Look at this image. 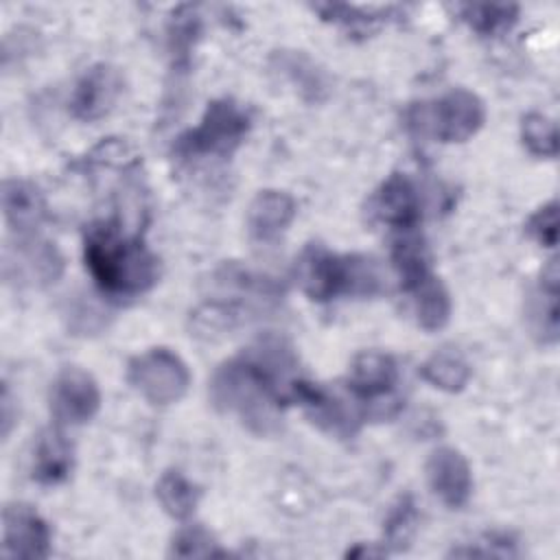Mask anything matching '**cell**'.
Segmentation results:
<instances>
[{
    "label": "cell",
    "mask_w": 560,
    "mask_h": 560,
    "mask_svg": "<svg viewBox=\"0 0 560 560\" xmlns=\"http://www.w3.org/2000/svg\"><path fill=\"white\" fill-rule=\"evenodd\" d=\"M521 140L527 147V151L538 158H556L558 155V127L545 114L532 112V114L523 116Z\"/></svg>",
    "instance_id": "obj_24"
},
{
    "label": "cell",
    "mask_w": 560,
    "mask_h": 560,
    "mask_svg": "<svg viewBox=\"0 0 560 560\" xmlns=\"http://www.w3.org/2000/svg\"><path fill=\"white\" fill-rule=\"evenodd\" d=\"M483 122V101L464 88H455L431 101L413 103L407 109L409 129L438 142H464L472 138Z\"/></svg>",
    "instance_id": "obj_4"
},
{
    "label": "cell",
    "mask_w": 560,
    "mask_h": 560,
    "mask_svg": "<svg viewBox=\"0 0 560 560\" xmlns=\"http://www.w3.org/2000/svg\"><path fill=\"white\" fill-rule=\"evenodd\" d=\"M527 234L542 247L558 245V201L551 199L549 203L540 206L525 223Z\"/></svg>",
    "instance_id": "obj_28"
},
{
    "label": "cell",
    "mask_w": 560,
    "mask_h": 560,
    "mask_svg": "<svg viewBox=\"0 0 560 560\" xmlns=\"http://www.w3.org/2000/svg\"><path fill=\"white\" fill-rule=\"evenodd\" d=\"M247 306L243 302H206L190 313V326L197 337L217 339L232 332L243 319H247Z\"/></svg>",
    "instance_id": "obj_19"
},
{
    "label": "cell",
    "mask_w": 560,
    "mask_h": 560,
    "mask_svg": "<svg viewBox=\"0 0 560 560\" xmlns=\"http://www.w3.org/2000/svg\"><path fill=\"white\" fill-rule=\"evenodd\" d=\"M409 232H405V236L394 243V252H392L394 267H396V271L402 280V287L407 291H411L420 280H424L431 273L429 256H427L422 238L416 234H409Z\"/></svg>",
    "instance_id": "obj_22"
},
{
    "label": "cell",
    "mask_w": 560,
    "mask_h": 560,
    "mask_svg": "<svg viewBox=\"0 0 560 560\" xmlns=\"http://www.w3.org/2000/svg\"><path fill=\"white\" fill-rule=\"evenodd\" d=\"M63 271V258L55 245L35 234H18L15 245L4 247V278L31 284H55Z\"/></svg>",
    "instance_id": "obj_9"
},
{
    "label": "cell",
    "mask_w": 560,
    "mask_h": 560,
    "mask_svg": "<svg viewBox=\"0 0 560 560\" xmlns=\"http://www.w3.org/2000/svg\"><path fill=\"white\" fill-rule=\"evenodd\" d=\"M409 293H413L418 324L424 330L433 332V330H440L448 324L453 304H451V295H448L446 287L440 282V278L429 273Z\"/></svg>",
    "instance_id": "obj_18"
},
{
    "label": "cell",
    "mask_w": 560,
    "mask_h": 560,
    "mask_svg": "<svg viewBox=\"0 0 560 560\" xmlns=\"http://www.w3.org/2000/svg\"><path fill=\"white\" fill-rule=\"evenodd\" d=\"M298 276L304 293L315 302H328L337 295H372L381 287L374 260L365 256L332 254L322 245L304 249Z\"/></svg>",
    "instance_id": "obj_3"
},
{
    "label": "cell",
    "mask_w": 560,
    "mask_h": 560,
    "mask_svg": "<svg viewBox=\"0 0 560 560\" xmlns=\"http://www.w3.org/2000/svg\"><path fill=\"white\" fill-rule=\"evenodd\" d=\"M50 527L26 503H9L2 510V558L37 560L50 553Z\"/></svg>",
    "instance_id": "obj_8"
},
{
    "label": "cell",
    "mask_w": 560,
    "mask_h": 560,
    "mask_svg": "<svg viewBox=\"0 0 560 560\" xmlns=\"http://www.w3.org/2000/svg\"><path fill=\"white\" fill-rule=\"evenodd\" d=\"M155 497L168 516L184 521L197 510L201 490L182 470H166L155 486Z\"/></svg>",
    "instance_id": "obj_20"
},
{
    "label": "cell",
    "mask_w": 560,
    "mask_h": 560,
    "mask_svg": "<svg viewBox=\"0 0 560 560\" xmlns=\"http://www.w3.org/2000/svg\"><path fill=\"white\" fill-rule=\"evenodd\" d=\"M74 466L72 444L59 429H48L39 435L33 455V475L39 483H61Z\"/></svg>",
    "instance_id": "obj_16"
},
{
    "label": "cell",
    "mask_w": 560,
    "mask_h": 560,
    "mask_svg": "<svg viewBox=\"0 0 560 560\" xmlns=\"http://www.w3.org/2000/svg\"><path fill=\"white\" fill-rule=\"evenodd\" d=\"M427 481L433 494L453 510L464 508L472 492L470 466L466 457L451 446H440L429 455Z\"/></svg>",
    "instance_id": "obj_11"
},
{
    "label": "cell",
    "mask_w": 560,
    "mask_h": 560,
    "mask_svg": "<svg viewBox=\"0 0 560 560\" xmlns=\"http://www.w3.org/2000/svg\"><path fill=\"white\" fill-rule=\"evenodd\" d=\"M85 265L101 291L116 298H133L149 291L160 276L158 258L138 236L112 223L90 230L85 236Z\"/></svg>",
    "instance_id": "obj_2"
},
{
    "label": "cell",
    "mask_w": 560,
    "mask_h": 560,
    "mask_svg": "<svg viewBox=\"0 0 560 560\" xmlns=\"http://www.w3.org/2000/svg\"><path fill=\"white\" fill-rule=\"evenodd\" d=\"M416 523H418V512L416 505L411 503L409 497H402L398 501V505H394V510L387 516V527H385V536H387V545H392L394 549H402L405 545H409L413 532H416Z\"/></svg>",
    "instance_id": "obj_27"
},
{
    "label": "cell",
    "mask_w": 560,
    "mask_h": 560,
    "mask_svg": "<svg viewBox=\"0 0 560 560\" xmlns=\"http://www.w3.org/2000/svg\"><path fill=\"white\" fill-rule=\"evenodd\" d=\"M2 212L11 232L35 234L46 217L42 192L24 179L2 182Z\"/></svg>",
    "instance_id": "obj_15"
},
{
    "label": "cell",
    "mask_w": 560,
    "mask_h": 560,
    "mask_svg": "<svg viewBox=\"0 0 560 560\" xmlns=\"http://www.w3.org/2000/svg\"><path fill=\"white\" fill-rule=\"evenodd\" d=\"M101 409V389L94 376L77 365L63 368L50 387V413L57 424L79 427Z\"/></svg>",
    "instance_id": "obj_7"
},
{
    "label": "cell",
    "mask_w": 560,
    "mask_h": 560,
    "mask_svg": "<svg viewBox=\"0 0 560 560\" xmlns=\"http://www.w3.org/2000/svg\"><path fill=\"white\" fill-rule=\"evenodd\" d=\"M278 63H280V70L304 92L308 94L311 98H317L319 92L326 88L324 85V79H322V72L304 57V55H298V52H282L278 57Z\"/></svg>",
    "instance_id": "obj_25"
},
{
    "label": "cell",
    "mask_w": 560,
    "mask_h": 560,
    "mask_svg": "<svg viewBox=\"0 0 560 560\" xmlns=\"http://www.w3.org/2000/svg\"><path fill=\"white\" fill-rule=\"evenodd\" d=\"M398 365L396 361L378 350H365L352 359L348 372V385L359 398H381L396 387Z\"/></svg>",
    "instance_id": "obj_14"
},
{
    "label": "cell",
    "mask_w": 560,
    "mask_h": 560,
    "mask_svg": "<svg viewBox=\"0 0 560 560\" xmlns=\"http://www.w3.org/2000/svg\"><path fill=\"white\" fill-rule=\"evenodd\" d=\"M459 15L479 35H499L512 28V24L518 18V7L516 4H462Z\"/></svg>",
    "instance_id": "obj_23"
},
{
    "label": "cell",
    "mask_w": 560,
    "mask_h": 560,
    "mask_svg": "<svg viewBox=\"0 0 560 560\" xmlns=\"http://www.w3.org/2000/svg\"><path fill=\"white\" fill-rule=\"evenodd\" d=\"M133 389L151 405L166 407L184 398L190 385L188 365L168 348H151L127 365Z\"/></svg>",
    "instance_id": "obj_6"
},
{
    "label": "cell",
    "mask_w": 560,
    "mask_h": 560,
    "mask_svg": "<svg viewBox=\"0 0 560 560\" xmlns=\"http://www.w3.org/2000/svg\"><path fill=\"white\" fill-rule=\"evenodd\" d=\"M249 127L252 118L238 103L217 98L208 103L199 125L177 138L175 153L182 160L232 155L245 140Z\"/></svg>",
    "instance_id": "obj_5"
},
{
    "label": "cell",
    "mask_w": 560,
    "mask_h": 560,
    "mask_svg": "<svg viewBox=\"0 0 560 560\" xmlns=\"http://www.w3.org/2000/svg\"><path fill=\"white\" fill-rule=\"evenodd\" d=\"M372 212L378 221L409 232L422 219V199L405 173L389 175L372 197Z\"/></svg>",
    "instance_id": "obj_12"
},
{
    "label": "cell",
    "mask_w": 560,
    "mask_h": 560,
    "mask_svg": "<svg viewBox=\"0 0 560 560\" xmlns=\"http://www.w3.org/2000/svg\"><path fill=\"white\" fill-rule=\"evenodd\" d=\"M558 265L549 260L540 278V289L529 304V324L542 343H556L558 339Z\"/></svg>",
    "instance_id": "obj_17"
},
{
    "label": "cell",
    "mask_w": 560,
    "mask_h": 560,
    "mask_svg": "<svg viewBox=\"0 0 560 560\" xmlns=\"http://www.w3.org/2000/svg\"><path fill=\"white\" fill-rule=\"evenodd\" d=\"M298 206L293 197L284 190H260L247 206V230L252 238L260 243H271L280 238L293 223Z\"/></svg>",
    "instance_id": "obj_13"
},
{
    "label": "cell",
    "mask_w": 560,
    "mask_h": 560,
    "mask_svg": "<svg viewBox=\"0 0 560 560\" xmlns=\"http://www.w3.org/2000/svg\"><path fill=\"white\" fill-rule=\"evenodd\" d=\"M289 354L280 343H260L223 361L210 381V398L223 413H234L256 435L280 431V389Z\"/></svg>",
    "instance_id": "obj_1"
},
{
    "label": "cell",
    "mask_w": 560,
    "mask_h": 560,
    "mask_svg": "<svg viewBox=\"0 0 560 560\" xmlns=\"http://www.w3.org/2000/svg\"><path fill=\"white\" fill-rule=\"evenodd\" d=\"M171 553L177 558H203L219 556L223 551L217 547V540L208 529H203L201 525H188L173 536Z\"/></svg>",
    "instance_id": "obj_26"
},
{
    "label": "cell",
    "mask_w": 560,
    "mask_h": 560,
    "mask_svg": "<svg viewBox=\"0 0 560 560\" xmlns=\"http://www.w3.org/2000/svg\"><path fill=\"white\" fill-rule=\"evenodd\" d=\"M420 374L433 387H438L442 392H448V394H455V392H462L466 387V383L470 378V365L459 352H455L451 348H444V350H438L435 354H431L422 363Z\"/></svg>",
    "instance_id": "obj_21"
},
{
    "label": "cell",
    "mask_w": 560,
    "mask_h": 560,
    "mask_svg": "<svg viewBox=\"0 0 560 560\" xmlns=\"http://www.w3.org/2000/svg\"><path fill=\"white\" fill-rule=\"evenodd\" d=\"M122 92V77L109 63H96L83 72L70 96L74 118L92 122L109 114Z\"/></svg>",
    "instance_id": "obj_10"
}]
</instances>
